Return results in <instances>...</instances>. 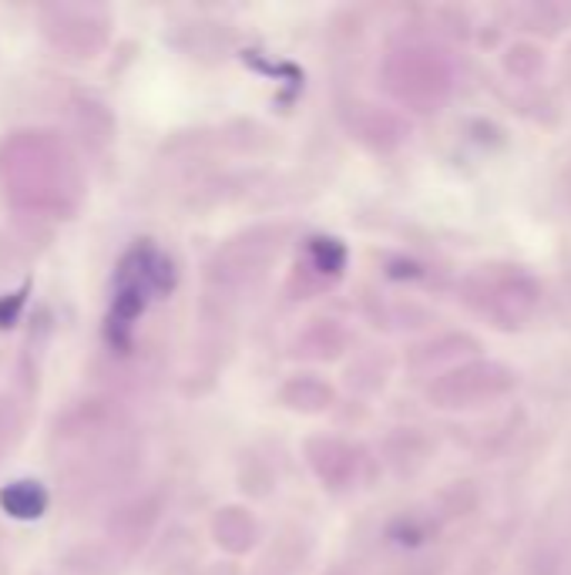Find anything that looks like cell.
<instances>
[{"mask_svg": "<svg viewBox=\"0 0 571 575\" xmlns=\"http://www.w3.org/2000/svg\"><path fill=\"white\" fill-rule=\"evenodd\" d=\"M0 508H4L11 518L35 522L48 511V491L38 481H11L0 488Z\"/></svg>", "mask_w": 571, "mask_h": 575, "instance_id": "cell-2", "label": "cell"}, {"mask_svg": "<svg viewBox=\"0 0 571 575\" xmlns=\"http://www.w3.org/2000/svg\"><path fill=\"white\" fill-rule=\"evenodd\" d=\"M171 283H175L171 263L151 243H138L135 250H128V256L118 263V273H115V296H111V310L105 323V337L115 350L131 347L135 320L145 313L148 300L155 293H168Z\"/></svg>", "mask_w": 571, "mask_h": 575, "instance_id": "cell-1", "label": "cell"}, {"mask_svg": "<svg viewBox=\"0 0 571 575\" xmlns=\"http://www.w3.org/2000/svg\"><path fill=\"white\" fill-rule=\"evenodd\" d=\"M28 293H31V280H28L21 290H14V293H8V296H0V330H8V327L18 323V313L24 310Z\"/></svg>", "mask_w": 571, "mask_h": 575, "instance_id": "cell-3", "label": "cell"}]
</instances>
